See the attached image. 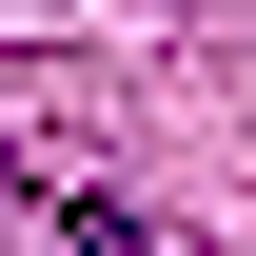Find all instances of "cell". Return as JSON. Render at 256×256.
Segmentation results:
<instances>
[{"label":"cell","mask_w":256,"mask_h":256,"mask_svg":"<svg viewBox=\"0 0 256 256\" xmlns=\"http://www.w3.org/2000/svg\"><path fill=\"white\" fill-rule=\"evenodd\" d=\"M0 20H40V0H0Z\"/></svg>","instance_id":"2"},{"label":"cell","mask_w":256,"mask_h":256,"mask_svg":"<svg viewBox=\"0 0 256 256\" xmlns=\"http://www.w3.org/2000/svg\"><path fill=\"white\" fill-rule=\"evenodd\" d=\"M60 256H158V236H138L118 197H60Z\"/></svg>","instance_id":"1"}]
</instances>
